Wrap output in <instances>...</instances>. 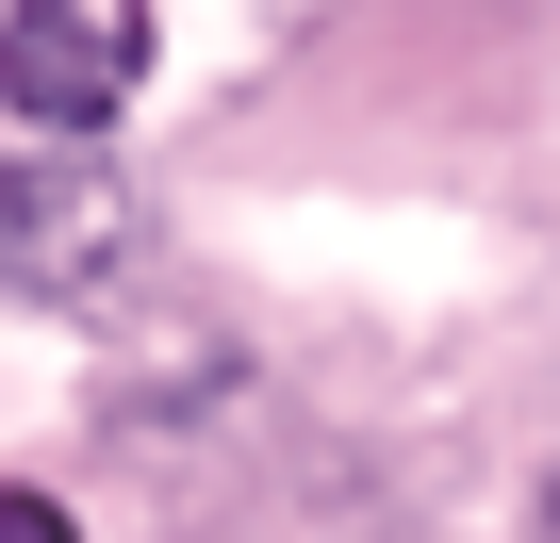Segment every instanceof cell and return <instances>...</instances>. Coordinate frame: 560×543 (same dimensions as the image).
Segmentation results:
<instances>
[{"label": "cell", "mask_w": 560, "mask_h": 543, "mask_svg": "<svg viewBox=\"0 0 560 543\" xmlns=\"http://www.w3.org/2000/svg\"><path fill=\"white\" fill-rule=\"evenodd\" d=\"M116 263H132V181L83 149V132H0V297H116Z\"/></svg>", "instance_id": "obj_1"}, {"label": "cell", "mask_w": 560, "mask_h": 543, "mask_svg": "<svg viewBox=\"0 0 560 543\" xmlns=\"http://www.w3.org/2000/svg\"><path fill=\"white\" fill-rule=\"evenodd\" d=\"M149 83L132 0H0V116L18 132H116Z\"/></svg>", "instance_id": "obj_2"}, {"label": "cell", "mask_w": 560, "mask_h": 543, "mask_svg": "<svg viewBox=\"0 0 560 543\" xmlns=\"http://www.w3.org/2000/svg\"><path fill=\"white\" fill-rule=\"evenodd\" d=\"M0 543H83V527H67V510H50L34 477H0Z\"/></svg>", "instance_id": "obj_3"}, {"label": "cell", "mask_w": 560, "mask_h": 543, "mask_svg": "<svg viewBox=\"0 0 560 543\" xmlns=\"http://www.w3.org/2000/svg\"><path fill=\"white\" fill-rule=\"evenodd\" d=\"M544 527H560V494H544Z\"/></svg>", "instance_id": "obj_4"}]
</instances>
